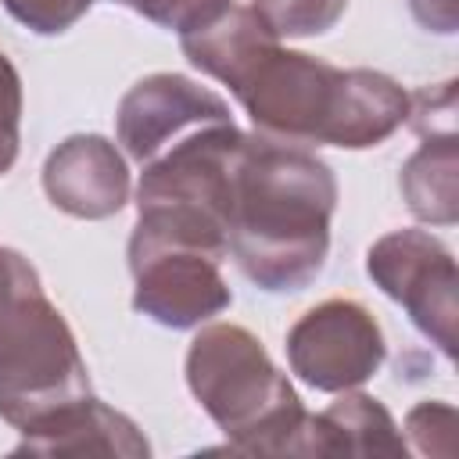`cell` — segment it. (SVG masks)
<instances>
[{
  "label": "cell",
  "instance_id": "18",
  "mask_svg": "<svg viewBox=\"0 0 459 459\" xmlns=\"http://www.w3.org/2000/svg\"><path fill=\"white\" fill-rule=\"evenodd\" d=\"M4 11L36 36L68 32L97 0H0Z\"/></svg>",
  "mask_w": 459,
  "mask_h": 459
},
{
  "label": "cell",
  "instance_id": "20",
  "mask_svg": "<svg viewBox=\"0 0 459 459\" xmlns=\"http://www.w3.org/2000/svg\"><path fill=\"white\" fill-rule=\"evenodd\" d=\"M22 143V75L0 50V176L18 161Z\"/></svg>",
  "mask_w": 459,
  "mask_h": 459
},
{
  "label": "cell",
  "instance_id": "14",
  "mask_svg": "<svg viewBox=\"0 0 459 459\" xmlns=\"http://www.w3.org/2000/svg\"><path fill=\"white\" fill-rule=\"evenodd\" d=\"M402 197L420 222L452 226L459 219V143L452 136H423L398 176Z\"/></svg>",
  "mask_w": 459,
  "mask_h": 459
},
{
  "label": "cell",
  "instance_id": "4",
  "mask_svg": "<svg viewBox=\"0 0 459 459\" xmlns=\"http://www.w3.org/2000/svg\"><path fill=\"white\" fill-rule=\"evenodd\" d=\"M344 93V68L312 57L305 50L273 47L233 90L258 136L319 147L330 143V129Z\"/></svg>",
  "mask_w": 459,
  "mask_h": 459
},
{
  "label": "cell",
  "instance_id": "17",
  "mask_svg": "<svg viewBox=\"0 0 459 459\" xmlns=\"http://www.w3.org/2000/svg\"><path fill=\"white\" fill-rule=\"evenodd\" d=\"M122 4L133 7L136 14H143L147 22L186 36V32L208 25L212 18H219L233 0H122Z\"/></svg>",
  "mask_w": 459,
  "mask_h": 459
},
{
  "label": "cell",
  "instance_id": "13",
  "mask_svg": "<svg viewBox=\"0 0 459 459\" xmlns=\"http://www.w3.org/2000/svg\"><path fill=\"white\" fill-rule=\"evenodd\" d=\"M405 437L394 416L362 391H341L312 416V455H405Z\"/></svg>",
  "mask_w": 459,
  "mask_h": 459
},
{
  "label": "cell",
  "instance_id": "9",
  "mask_svg": "<svg viewBox=\"0 0 459 459\" xmlns=\"http://www.w3.org/2000/svg\"><path fill=\"white\" fill-rule=\"evenodd\" d=\"M43 190L54 208L75 219H111L129 201L126 154L97 133L61 140L43 161Z\"/></svg>",
  "mask_w": 459,
  "mask_h": 459
},
{
  "label": "cell",
  "instance_id": "15",
  "mask_svg": "<svg viewBox=\"0 0 459 459\" xmlns=\"http://www.w3.org/2000/svg\"><path fill=\"white\" fill-rule=\"evenodd\" d=\"M251 11L280 36V39H301L330 32L344 11L348 0H251Z\"/></svg>",
  "mask_w": 459,
  "mask_h": 459
},
{
  "label": "cell",
  "instance_id": "7",
  "mask_svg": "<svg viewBox=\"0 0 459 459\" xmlns=\"http://www.w3.org/2000/svg\"><path fill=\"white\" fill-rule=\"evenodd\" d=\"M287 362L308 387L341 394L366 384L387 359L377 316L355 298H326L287 330Z\"/></svg>",
  "mask_w": 459,
  "mask_h": 459
},
{
  "label": "cell",
  "instance_id": "12",
  "mask_svg": "<svg viewBox=\"0 0 459 459\" xmlns=\"http://www.w3.org/2000/svg\"><path fill=\"white\" fill-rule=\"evenodd\" d=\"M409 90L373 68H344V93L330 129V147L366 151L405 126Z\"/></svg>",
  "mask_w": 459,
  "mask_h": 459
},
{
  "label": "cell",
  "instance_id": "22",
  "mask_svg": "<svg viewBox=\"0 0 459 459\" xmlns=\"http://www.w3.org/2000/svg\"><path fill=\"white\" fill-rule=\"evenodd\" d=\"M412 18L437 36H452L459 29V0H409Z\"/></svg>",
  "mask_w": 459,
  "mask_h": 459
},
{
  "label": "cell",
  "instance_id": "2",
  "mask_svg": "<svg viewBox=\"0 0 459 459\" xmlns=\"http://www.w3.org/2000/svg\"><path fill=\"white\" fill-rule=\"evenodd\" d=\"M186 387L240 455H312V412L262 341L237 323H208L186 348Z\"/></svg>",
  "mask_w": 459,
  "mask_h": 459
},
{
  "label": "cell",
  "instance_id": "8",
  "mask_svg": "<svg viewBox=\"0 0 459 459\" xmlns=\"http://www.w3.org/2000/svg\"><path fill=\"white\" fill-rule=\"evenodd\" d=\"M226 122H233L230 104L215 90L179 72L143 75L126 90L115 111L118 143L140 169L172 151L176 143H183L186 136Z\"/></svg>",
  "mask_w": 459,
  "mask_h": 459
},
{
  "label": "cell",
  "instance_id": "10",
  "mask_svg": "<svg viewBox=\"0 0 459 459\" xmlns=\"http://www.w3.org/2000/svg\"><path fill=\"white\" fill-rule=\"evenodd\" d=\"M14 455H122L147 459L151 445L143 430L118 409L86 394L39 423L22 430V441L11 448Z\"/></svg>",
  "mask_w": 459,
  "mask_h": 459
},
{
  "label": "cell",
  "instance_id": "1",
  "mask_svg": "<svg viewBox=\"0 0 459 459\" xmlns=\"http://www.w3.org/2000/svg\"><path fill=\"white\" fill-rule=\"evenodd\" d=\"M333 208L337 179L316 151L244 133L230 179L226 251L255 287L305 290L326 265Z\"/></svg>",
  "mask_w": 459,
  "mask_h": 459
},
{
  "label": "cell",
  "instance_id": "11",
  "mask_svg": "<svg viewBox=\"0 0 459 459\" xmlns=\"http://www.w3.org/2000/svg\"><path fill=\"white\" fill-rule=\"evenodd\" d=\"M280 43V36L251 11V4H230L219 18H212L208 25L179 36V47L186 54V61L219 79L222 86H230V93L244 82V75L258 65V57L265 50H273Z\"/></svg>",
  "mask_w": 459,
  "mask_h": 459
},
{
  "label": "cell",
  "instance_id": "3",
  "mask_svg": "<svg viewBox=\"0 0 459 459\" xmlns=\"http://www.w3.org/2000/svg\"><path fill=\"white\" fill-rule=\"evenodd\" d=\"M90 394V373L68 319L47 294L0 326V420L25 430Z\"/></svg>",
  "mask_w": 459,
  "mask_h": 459
},
{
  "label": "cell",
  "instance_id": "19",
  "mask_svg": "<svg viewBox=\"0 0 459 459\" xmlns=\"http://www.w3.org/2000/svg\"><path fill=\"white\" fill-rule=\"evenodd\" d=\"M405 122L420 136H452L455 133V82L427 86L409 93V115Z\"/></svg>",
  "mask_w": 459,
  "mask_h": 459
},
{
  "label": "cell",
  "instance_id": "16",
  "mask_svg": "<svg viewBox=\"0 0 459 459\" xmlns=\"http://www.w3.org/2000/svg\"><path fill=\"white\" fill-rule=\"evenodd\" d=\"M455 430H459V416L448 402H420L405 416V448H416L420 455L430 459H452Z\"/></svg>",
  "mask_w": 459,
  "mask_h": 459
},
{
  "label": "cell",
  "instance_id": "5",
  "mask_svg": "<svg viewBox=\"0 0 459 459\" xmlns=\"http://www.w3.org/2000/svg\"><path fill=\"white\" fill-rule=\"evenodd\" d=\"M126 258L136 283L133 308L158 326L190 330L233 305V290L222 276V255L215 251L133 233Z\"/></svg>",
  "mask_w": 459,
  "mask_h": 459
},
{
  "label": "cell",
  "instance_id": "6",
  "mask_svg": "<svg viewBox=\"0 0 459 459\" xmlns=\"http://www.w3.org/2000/svg\"><path fill=\"white\" fill-rule=\"evenodd\" d=\"M366 273L391 301L409 312L412 326L430 344H437L445 359H455L459 273L445 240L427 230H391L366 251Z\"/></svg>",
  "mask_w": 459,
  "mask_h": 459
},
{
  "label": "cell",
  "instance_id": "21",
  "mask_svg": "<svg viewBox=\"0 0 459 459\" xmlns=\"http://www.w3.org/2000/svg\"><path fill=\"white\" fill-rule=\"evenodd\" d=\"M36 294H43V283L32 262L22 251L0 244V326Z\"/></svg>",
  "mask_w": 459,
  "mask_h": 459
}]
</instances>
